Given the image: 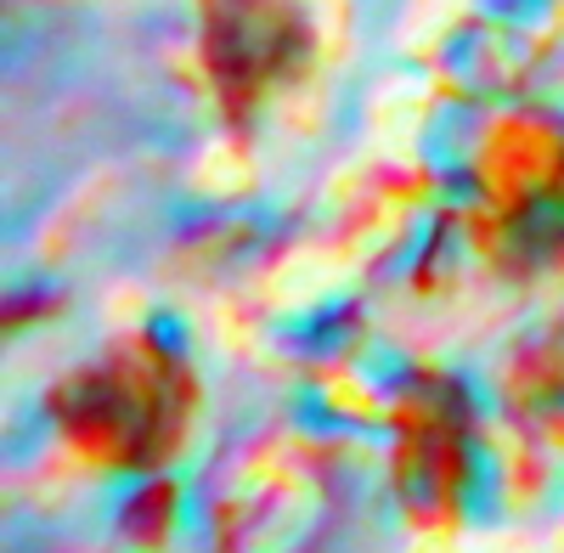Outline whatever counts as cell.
Instances as JSON below:
<instances>
[{"instance_id": "6da1fadb", "label": "cell", "mask_w": 564, "mask_h": 553, "mask_svg": "<svg viewBox=\"0 0 564 553\" xmlns=\"http://www.w3.org/2000/svg\"><path fill=\"white\" fill-rule=\"evenodd\" d=\"M45 406H52L63 441L85 452L90 464L153 475L159 464H170V452L193 424L198 384L164 339L130 334L108 345L97 361L57 379Z\"/></svg>"}, {"instance_id": "7a4b0ae2", "label": "cell", "mask_w": 564, "mask_h": 553, "mask_svg": "<svg viewBox=\"0 0 564 553\" xmlns=\"http://www.w3.org/2000/svg\"><path fill=\"white\" fill-rule=\"evenodd\" d=\"M480 193L502 254L520 265L564 260V124L513 113L486 135Z\"/></svg>"}, {"instance_id": "3957f363", "label": "cell", "mask_w": 564, "mask_h": 553, "mask_svg": "<svg viewBox=\"0 0 564 553\" xmlns=\"http://www.w3.org/2000/svg\"><path fill=\"white\" fill-rule=\"evenodd\" d=\"M390 424H395L390 475L401 509L417 525L452 520L468 480V435H475V412H468L463 390L441 373H423L390 406Z\"/></svg>"}, {"instance_id": "277c9868", "label": "cell", "mask_w": 564, "mask_h": 553, "mask_svg": "<svg viewBox=\"0 0 564 553\" xmlns=\"http://www.w3.org/2000/svg\"><path fill=\"white\" fill-rule=\"evenodd\" d=\"M311 52V23L294 7H204L198 18V57L209 90L231 124H249L254 108L289 79Z\"/></svg>"}, {"instance_id": "5b68a950", "label": "cell", "mask_w": 564, "mask_h": 553, "mask_svg": "<svg viewBox=\"0 0 564 553\" xmlns=\"http://www.w3.org/2000/svg\"><path fill=\"white\" fill-rule=\"evenodd\" d=\"M170 514H175V486L170 480H148L124 502V536L141 542V547H153V542H164Z\"/></svg>"}]
</instances>
